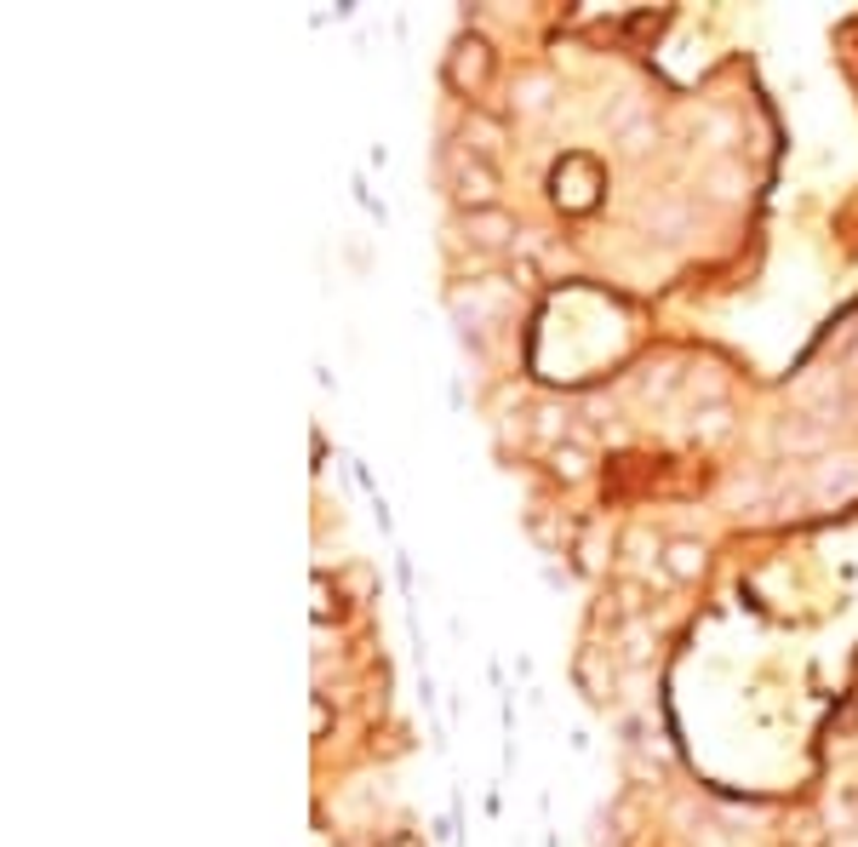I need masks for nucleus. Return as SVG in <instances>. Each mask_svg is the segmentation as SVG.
<instances>
[{"mask_svg": "<svg viewBox=\"0 0 858 847\" xmlns=\"http://www.w3.org/2000/svg\"><path fill=\"white\" fill-rule=\"evenodd\" d=\"M778 441H785L790 453H813V446H819V430H813V424H785V430H778Z\"/></svg>", "mask_w": 858, "mask_h": 847, "instance_id": "nucleus-5", "label": "nucleus"}, {"mask_svg": "<svg viewBox=\"0 0 858 847\" xmlns=\"http://www.w3.org/2000/svg\"><path fill=\"white\" fill-rule=\"evenodd\" d=\"M670 572H675V579L704 572V550H698V544H670Z\"/></svg>", "mask_w": 858, "mask_h": 847, "instance_id": "nucleus-4", "label": "nucleus"}, {"mask_svg": "<svg viewBox=\"0 0 858 847\" xmlns=\"http://www.w3.org/2000/svg\"><path fill=\"white\" fill-rule=\"evenodd\" d=\"M378 847H424L418 836H390V842H378Z\"/></svg>", "mask_w": 858, "mask_h": 847, "instance_id": "nucleus-7", "label": "nucleus"}, {"mask_svg": "<svg viewBox=\"0 0 858 847\" xmlns=\"http://www.w3.org/2000/svg\"><path fill=\"white\" fill-rule=\"evenodd\" d=\"M492 189H498L492 166H482V161H464V166H459V195H464V207L482 212V207L492 201Z\"/></svg>", "mask_w": 858, "mask_h": 847, "instance_id": "nucleus-1", "label": "nucleus"}, {"mask_svg": "<svg viewBox=\"0 0 858 847\" xmlns=\"http://www.w3.org/2000/svg\"><path fill=\"white\" fill-rule=\"evenodd\" d=\"M830 847H858V836H842V831H836V842H830Z\"/></svg>", "mask_w": 858, "mask_h": 847, "instance_id": "nucleus-8", "label": "nucleus"}, {"mask_svg": "<svg viewBox=\"0 0 858 847\" xmlns=\"http://www.w3.org/2000/svg\"><path fill=\"white\" fill-rule=\"evenodd\" d=\"M819 487H824V492H858V464H853V459H830V464L819 469Z\"/></svg>", "mask_w": 858, "mask_h": 847, "instance_id": "nucleus-2", "label": "nucleus"}, {"mask_svg": "<svg viewBox=\"0 0 858 847\" xmlns=\"http://www.w3.org/2000/svg\"><path fill=\"white\" fill-rule=\"evenodd\" d=\"M469 230H475V241L498 246V241H510V235H515V223H510V218H498V212H469Z\"/></svg>", "mask_w": 858, "mask_h": 847, "instance_id": "nucleus-3", "label": "nucleus"}, {"mask_svg": "<svg viewBox=\"0 0 858 847\" xmlns=\"http://www.w3.org/2000/svg\"><path fill=\"white\" fill-rule=\"evenodd\" d=\"M555 469H567V476H584V459H578L572 446H567V453H555Z\"/></svg>", "mask_w": 858, "mask_h": 847, "instance_id": "nucleus-6", "label": "nucleus"}]
</instances>
